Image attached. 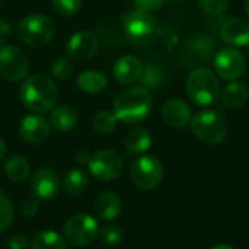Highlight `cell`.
Listing matches in <instances>:
<instances>
[{
    "label": "cell",
    "mask_w": 249,
    "mask_h": 249,
    "mask_svg": "<svg viewBox=\"0 0 249 249\" xmlns=\"http://www.w3.org/2000/svg\"><path fill=\"white\" fill-rule=\"evenodd\" d=\"M152 111V95L144 86H133L121 90L112 104V114L117 121L137 124L147 118Z\"/></svg>",
    "instance_id": "6da1fadb"
},
{
    "label": "cell",
    "mask_w": 249,
    "mask_h": 249,
    "mask_svg": "<svg viewBox=\"0 0 249 249\" xmlns=\"http://www.w3.org/2000/svg\"><path fill=\"white\" fill-rule=\"evenodd\" d=\"M58 99V89L55 83L45 74H34L20 86L22 104L35 114L51 111Z\"/></svg>",
    "instance_id": "7a4b0ae2"
},
{
    "label": "cell",
    "mask_w": 249,
    "mask_h": 249,
    "mask_svg": "<svg viewBox=\"0 0 249 249\" xmlns=\"http://www.w3.org/2000/svg\"><path fill=\"white\" fill-rule=\"evenodd\" d=\"M55 32L53 19L47 15L34 13L22 18L16 26V36L20 42L28 47H44L47 45Z\"/></svg>",
    "instance_id": "3957f363"
},
{
    "label": "cell",
    "mask_w": 249,
    "mask_h": 249,
    "mask_svg": "<svg viewBox=\"0 0 249 249\" xmlns=\"http://www.w3.org/2000/svg\"><path fill=\"white\" fill-rule=\"evenodd\" d=\"M185 90L193 104L198 107H209L219 98V82L212 70L197 67L190 71Z\"/></svg>",
    "instance_id": "277c9868"
},
{
    "label": "cell",
    "mask_w": 249,
    "mask_h": 249,
    "mask_svg": "<svg viewBox=\"0 0 249 249\" xmlns=\"http://www.w3.org/2000/svg\"><path fill=\"white\" fill-rule=\"evenodd\" d=\"M191 130L203 143L216 146L226 139L229 127L220 112L206 109L191 118Z\"/></svg>",
    "instance_id": "5b68a950"
},
{
    "label": "cell",
    "mask_w": 249,
    "mask_h": 249,
    "mask_svg": "<svg viewBox=\"0 0 249 249\" xmlns=\"http://www.w3.org/2000/svg\"><path fill=\"white\" fill-rule=\"evenodd\" d=\"M63 233L66 242L74 247H88L99 236V226L90 214H74L64 223Z\"/></svg>",
    "instance_id": "8992f818"
},
{
    "label": "cell",
    "mask_w": 249,
    "mask_h": 249,
    "mask_svg": "<svg viewBox=\"0 0 249 249\" xmlns=\"http://www.w3.org/2000/svg\"><path fill=\"white\" fill-rule=\"evenodd\" d=\"M130 177L137 188L150 191L162 182L163 166L158 158L144 155L133 162L130 169Z\"/></svg>",
    "instance_id": "52a82bcc"
},
{
    "label": "cell",
    "mask_w": 249,
    "mask_h": 249,
    "mask_svg": "<svg viewBox=\"0 0 249 249\" xmlns=\"http://www.w3.org/2000/svg\"><path fill=\"white\" fill-rule=\"evenodd\" d=\"M88 168L96 179L109 182L117 179L123 174L124 162L117 152L104 149L90 155Z\"/></svg>",
    "instance_id": "ba28073f"
},
{
    "label": "cell",
    "mask_w": 249,
    "mask_h": 249,
    "mask_svg": "<svg viewBox=\"0 0 249 249\" xmlns=\"http://www.w3.org/2000/svg\"><path fill=\"white\" fill-rule=\"evenodd\" d=\"M216 41L206 34H196L191 36L181 51V61L191 67V66H201L216 55Z\"/></svg>",
    "instance_id": "9c48e42d"
},
{
    "label": "cell",
    "mask_w": 249,
    "mask_h": 249,
    "mask_svg": "<svg viewBox=\"0 0 249 249\" xmlns=\"http://www.w3.org/2000/svg\"><path fill=\"white\" fill-rule=\"evenodd\" d=\"M29 73V60L23 50L6 44L0 47V74L12 82H19Z\"/></svg>",
    "instance_id": "30bf717a"
},
{
    "label": "cell",
    "mask_w": 249,
    "mask_h": 249,
    "mask_svg": "<svg viewBox=\"0 0 249 249\" xmlns=\"http://www.w3.org/2000/svg\"><path fill=\"white\" fill-rule=\"evenodd\" d=\"M121 22L125 34L134 42H146L149 41L156 29V20L152 13L134 9L121 16Z\"/></svg>",
    "instance_id": "8fae6325"
},
{
    "label": "cell",
    "mask_w": 249,
    "mask_h": 249,
    "mask_svg": "<svg viewBox=\"0 0 249 249\" xmlns=\"http://www.w3.org/2000/svg\"><path fill=\"white\" fill-rule=\"evenodd\" d=\"M214 67L216 73L225 80H236L239 79L247 69V61L239 53V50L233 47L222 48L214 55Z\"/></svg>",
    "instance_id": "7c38bea8"
},
{
    "label": "cell",
    "mask_w": 249,
    "mask_h": 249,
    "mask_svg": "<svg viewBox=\"0 0 249 249\" xmlns=\"http://www.w3.org/2000/svg\"><path fill=\"white\" fill-rule=\"evenodd\" d=\"M31 194L39 201H51L60 191V179L53 168H38L29 181Z\"/></svg>",
    "instance_id": "4fadbf2b"
},
{
    "label": "cell",
    "mask_w": 249,
    "mask_h": 249,
    "mask_svg": "<svg viewBox=\"0 0 249 249\" xmlns=\"http://www.w3.org/2000/svg\"><path fill=\"white\" fill-rule=\"evenodd\" d=\"M98 47H99V41L93 32L77 31L69 38L66 45V54L67 58L73 61H85L95 55Z\"/></svg>",
    "instance_id": "5bb4252c"
},
{
    "label": "cell",
    "mask_w": 249,
    "mask_h": 249,
    "mask_svg": "<svg viewBox=\"0 0 249 249\" xmlns=\"http://www.w3.org/2000/svg\"><path fill=\"white\" fill-rule=\"evenodd\" d=\"M51 125L50 121L41 114L25 115L19 124V136L25 143L39 144L50 137Z\"/></svg>",
    "instance_id": "9a60e30c"
},
{
    "label": "cell",
    "mask_w": 249,
    "mask_h": 249,
    "mask_svg": "<svg viewBox=\"0 0 249 249\" xmlns=\"http://www.w3.org/2000/svg\"><path fill=\"white\" fill-rule=\"evenodd\" d=\"M220 36L231 47H247L249 45V20L229 18L220 28Z\"/></svg>",
    "instance_id": "2e32d148"
},
{
    "label": "cell",
    "mask_w": 249,
    "mask_h": 249,
    "mask_svg": "<svg viewBox=\"0 0 249 249\" xmlns=\"http://www.w3.org/2000/svg\"><path fill=\"white\" fill-rule=\"evenodd\" d=\"M93 213L102 220H114L123 212V200L118 194L112 191L99 193L92 204Z\"/></svg>",
    "instance_id": "e0dca14e"
},
{
    "label": "cell",
    "mask_w": 249,
    "mask_h": 249,
    "mask_svg": "<svg viewBox=\"0 0 249 249\" xmlns=\"http://www.w3.org/2000/svg\"><path fill=\"white\" fill-rule=\"evenodd\" d=\"M114 77L121 85H131L142 77L143 64L134 55H123L114 63Z\"/></svg>",
    "instance_id": "ac0fdd59"
},
{
    "label": "cell",
    "mask_w": 249,
    "mask_h": 249,
    "mask_svg": "<svg viewBox=\"0 0 249 249\" xmlns=\"http://www.w3.org/2000/svg\"><path fill=\"white\" fill-rule=\"evenodd\" d=\"M162 120L172 128H181L191 121V109L182 99H171L162 108Z\"/></svg>",
    "instance_id": "d6986e66"
},
{
    "label": "cell",
    "mask_w": 249,
    "mask_h": 249,
    "mask_svg": "<svg viewBox=\"0 0 249 249\" xmlns=\"http://www.w3.org/2000/svg\"><path fill=\"white\" fill-rule=\"evenodd\" d=\"M48 121L54 130L60 133H69L77 125V114L69 105H58L51 109Z\"/></svg>",
    "instance_id": "ffe728a7"
},
{
    "label": "cell",
    "mask_w": 249,
    "mask_h": 249,
    "mask_svg": "<svg viewBox=\"0 0 249 249\" xmlns=\"http://www.w3.org/2000/svg\"><path fill=\"white\" fill-rule=\"evenodd\" d=\"M124 146L133 155L144 153L152 146V136L146 128H142V127L133 128L127 133L124 139Z\"/></svg>",
    "instance_id": "44dd1931"
},
{
    "label": "cell",
    "mask_w": 249,
    "mask_h": 249,
    "mask_svg": "<svg viewBox=\"0 0 249 249\" xmlns=\"http://www.w3.org/2000/svg\"><path fill=\"white\" fill-rule=\"evenodd\" d=\"M248 88H247V85H244L241 82H231V83H228L223 88L222 93H220L222 102L228 108L242 107L248 101Z\"/></svg>",
    "instance_id": "7402d4cb"
},
{
    "label": "cell",
    "mask_w": 249,
    "mask_h": 249,
    "mask_svg": "<svg viewBox=\"0 0 249 249\" xmlns=\"http://www.w3.org/2000/svg\"><path fill=\"white\" fill-rule=\"evenodd\" d=\"M88 185H89V177L80 168H71L63 179L64 191L71 197H77L83 194Z\"/></svg>",
    "instance_id": "603a6c76"
},
{
    "label": "cell",
    "mask_w": 249,
    "mask_h": 249,
    "mask_svg": "<svg viewBox=\"0 0 249 249\" xmlns=\"http://www.w3.org/2000/svg\"><path fill=\"white\" fill-rule=\"evenodd\" d=\"M108 85V79L104 73L95 70L82 71L77 76V88L86 93H99Z\"/></svg>",
    "instance_id": "cb8c5ba5"
},
{
    "label": "cell",
    "mask_w": 249,
    "mask_h": 249,
    "mask_svg": "<svg viewBox=\"0 0 249 249\" xmlns=\"http://www.w3.org/2000/svg\"><path fill=\"white\" fill-rule=\"evenodd\" d=\"M143 86L146 89H158L160 88L166 80V71L165 67L156 61H149L143 66L142 77H140Z\"/></svg>",
    "instance_id": "d4e9b609"
},
{
    "label": "cell",
    "mask_w": 249,
    "mask_h": 249,
    "mask_svg": "<svg viewBox=\"0 0 249 249\" xmlns=\"http://www.w3.org/2000/svg\"><path fill=\"white\" fill-rule=\"evenodd\" d=\"M4 172L6 177L13 181V182H22L29 177L31 172V166L29 162L20 156V155H15L12 158H9L4 163Z\"/></svg>",
    "instance_id": "484cf974"
},
{
    "label": "cell",
    "mask_w": 249,
    "mask_h": 249,
    "mask_svg": "<svg viewBox=\"0 0 249 249\" xmlns=\"http://www.w3.org/2000/svg\"><path fill=\"white\" fill-rule=\"evenodd\" d=\"M31 249H67V242L54 231H39L32 238Z\"/></svg>",
    "instance_id": "4316f807"
},
{
    "label": "cell",
    "mask_w": 249,
    "mask_h": 249,
    "mask_svg": "<svg viewBox=\"0 0 249 249\" xmlns=\"http://www.w3.org/2000/svg\"><path fill=\"white\" fill-rule=\"evenodd\" d=\"M92 125L98 134L107 136V134H111L117 128V118L112 112L99 111L95 114V117L92 120Z\"/></svg>",
    "instance_id": "83f0119b"
},
{
    "label": "cell",
    "mask_w": 249,
    "mask_h": 249,
    "mask_svg": "<svg viewBox=\"0 0 249 249\" xmlns=\"http://www.w3.org/2000/svg\"><path fill=\"white\" fill-rule=\"evenodd\" d=\"M15 222V207L9 197L0 191V233L6 232Z\"/></svg>",
    "instance_id": "f1b7e54d"
},
{
    "label": "cell",
    "mask_w": 249,
    "mask_h": 249,
    "mask_svg": "<svg viewBox=\"0 0 249 249\" xmlns=\"http://www.w3.org/2000/svg\"><path fill=\"white\" fill-rule=\"evenodd\" d=\"M73 73V64L67 57H58L51 67V74L57 80H66Z\"/></svg>",
    "instance_id": "f546056e"
},
{
    "label": "cell",
    "mask_w": 249,
    "mask_h": 249,
    "mask_svg": "<svg viewBox=\"0 0 249 249\" xmlns=\"http://www.w3.org/2000/svg\"><path fill=\"white\" fill-rule=\"evenodd\" d=\"M197 3L200 9L210 16L222 15L229 6V0H197Z\"/></svg>",
    "instance_id": "4dcf8cb0"
},
{
    "label": "cell",
    "mask_w": 249,
    "mask_h": 249,
    "mask_svg": "<svg viewBox=\"0 0 249 249\" xmlns=\"http://www.w3.org/2000/svg\"><path fill=\"white\" fill-rule=\"evenodd\" d=\"M99 236L102 239V242L108 247H115L121 242L123 239V232L118 226L114 225H108L105 228H102L99 231Z\"/></svg>",
    "instance_id": "1f68e13d"
},
{
    "label": "cell",
    "mask_w": 249,
    "mask_h": 249,
    "mask_svg": "<svg viewBox=\"0 0 249 249\" xmlns=\"http://www.w3.org/2000/svg\"><path fill=\"white\" fill-rule=\"evenodd\" d=\"M83 0H53L54 10L61 16H71L79 12Z\"/></svg>",
    "instance_id": "d6a6232c"
},
{
    "label": "cell",
    "mask_w": 249,
    "mask_h": 249,
    "mask_svg": "<svg viewBox=\"0 0 249 249\" xmlns=\"http://www.w3.org/2000/svg\"><path fill=\"white\" fill-rule=\"evenodd\" d=\"M6 247L7 249H28L29 241L23 233H12L6 239Z\"/></svg>",
    "instance_id": "836d02e7"
},
{
    "label": "cell",
    "mask_w": 249,
    "mask_h": 249,
    "mask_svg": "<svg viewBox=\"0 0 249 249\" xmlns=\"http://www.w3.org/2000/svg\"><path fill=\"white\" fill-rule=\"evenodd\" d=\"M165 0H134L136 9L144 10V12H155L162 7Z\"/></svg>",
    "instance_id": "e575fe53"
},
{
    "label": "cell",
    "mask_w": 249,
    "mask_h": 249,
    "mask_svg": "<svg viewBox=\"0 0 249 249\" xmlns=\"http://www.w3.org/2000/svg\"><path fill=\"white\" fill-rule=\"evenodd\" d=\"M20 209H22V213L26 217H34L38 213V210H39V203H38V200L35 197L34 198H28V200H25L22 203Z\"/></svg>",
    "instance_id": "d590c367"
},
{
    "label": "cell",
    "mask_w": 249,
    "mask_h": 249,
    "mask_svg": "<svg viewBox=\"0 0 249 249\" xmlns=\"http://www.w3.org/2000/svg\"><path fill=\"white\" fill-rule=\"evenodd\" d=\"M10 34H12L10 23L4 19H0V47L6 45V41L9 39Z\"/></svg>",
    "instance_id": "8d00e7d4"
},
{
    "label": "cell",
    "mask_w": 249,
    "mask_h": 249,
    "mask_svg": "<svg viewBox=\"0 0 249 249\" xmlns=\"http://www.w3.org/2000/svg\"><path fill=\"white\" fill-rule=\"evenodd\" d=\"M74 159H76V162H79V163H88L89 159H90V153H89L88 150H85V149H80V150L76 152Z\"/></svg>",
    "instance_id": "74e56055"
},
{
    "label": "cell",
    "mask_w": 249,
    "mask_h": 249,
    "mask_svg": "<svg viewBox=\"0 0 249 249\" xmlns=\"http://www.w3.org/2000/svg\"><path fill=\"white\" fill-rule=\"evenodd\" d=\"M4 155H6V144H4L3 139L0 137V160L4 158Z\"/></svg>",
    "instance_id": "f35d334b"
},
{
    "label": "cell",
    "mask_w": 249,
    "mask_h": 249,
    "mask_svg": "<svg viewBox=\"0 0 249 249\" xmlns=\"http://www.w3.org/2000/svg\"><path fill=\"white\" fill-rule=\"evenodd\" d=\"M210 249H235L232 248L231 245H225V244H220V245H216V247H213V248Z\"/></svg>",
    "instance_id": "ab89813d"
},
{
    "label": "cell",
    "mask_w": 249,
    "mask_h": 249,
    "mask_svg": "<svg viewBox=\"0 0 249 249\" xmlns=\"http://www.w3.org/2000/svg\"><path fill=\"white\" fill-rule=\"evenodd\" d=\"M244 7H245V12L249 16V0H244Z\"/></svg>",
    "instance_id": "60d3db41"
},
{
    "label": "cell",
    "mask_w": 249,
    "mask_h": 249,
    "mask_svg": "<svg viewBox=\"0 0 249 249\" xmlns=\"http://www.w3.org/2000/svg\"><path fill=\"white\" fill-rule=\"evenodd\" d=\"M171 1H182V0H171Z\"/></svg>",
    "instance_id": "b9f144b4"
},
{
    "label": "cell",
    "mask_w": 249,
    "mask_h": 249,
    "mask_svg": "<svg viewBox=\"0 0 249 249\" xmlns=\"http://www.w3.org/2000/svg\"><path fill=\"white\" fill-rule=\"evenodd\" d=\"M1 3H3V0H0V4H1Z\"/></svg>",
    "instance_id": "7bdbcfd3"
}]
</instances>
